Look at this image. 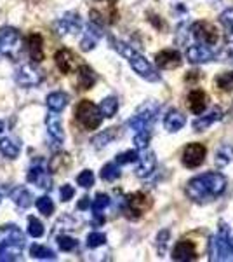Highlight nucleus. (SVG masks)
<instances>
[{
    "instance_id": "obj_1",
    "label": "nucleus",
    "mask_w": 233,
    "mask_h": 262,
    "mask_svg": "<svg viewBox=\"0 0 233 262\" xmlns=\"http://www.w3.org/2000/svg\"><path fill=\"white\" fill-rule=\"evenodd\" d=\"M226 189V179L218 171H209L198 175L188 182L186 196L195 203H209L219 198Z\"/></svg>"
},
{
    "instance_id": "obj_2",
    "label": "nucleus",
    "mask_w": 233,
    "mask_h": 262,
    "mask_svg": "<svg viewBox=\"0 0 233 262\" xmlns=\"http://www.w3.org/2000/svg\"><path fill=\"white\" fill-rule=\"evenodd\" d=\"M112 44H113V48H115L118 53L129 61L131 69L136 72L139 77L146 79V81H150V82L160 81V75H159V72L153 69V65H151L143 54H139L133 46L125 44V42H120V40H112Z\"/></svg>"
},
{
    "instance_id": "obj_3",
    "label": "nucleus",
    "mask_w": 233,
    "mask_h": 262,
    "mask_svg": "<svg viewBox=\"0 0 233 262\" xmlns=\"http://www.w3.org/2000/svg\"><path fill=\"white\" fill-rule=\"evenodd\" d=\"M230 229L221 224V229L209 242V260L211 262H228L233 260V247L230 243Z\"/></svg>"
},
{
    "instance_id": "obj_4",
    "label": "nucleus",
    "mask_w": 233,
    "mask_h": 262,
    "mask_svg": "<svg viewBox=\"0 0 233 262\" xmlns=\"http://www.w3.org/2000/svg\"><path fill=\"white\" fill-rule=\"evenodd\" d=\"M103 117L101 108L89 100H82L75 108V119L86 129H97L103 122Z\"/></svg>"
},
{
    "instance_id": "obj_5",
    "label": "nucleus",
    "mask_w": 233,
    "mask_h": 262,
    "mask_svg": "<svg viewBox=\"0 0 233 262\" xmlns=\"http://www.w3.org/2000/svg\"><path fill=\"white\" fill-rule=\"evenodd\" d=\"M7 229L11 231V236L0 245V262L18 260L24 247V236L21 234V231L16 229L14 226H7Z\"/></svg>"
},
{
    "instance_id": "obj_6",
    "label": "nucleus",
    "mask_w": 233,
    "mask_h": 262,
    "mask_svg": "<svg viewBox=\"0 0 233 262\" xmlns=\"http://www.w3.org/2000/svg\"><path fill=\"white\" fill-rule=\"evenodd\" d=\"M159 111H160V105L157 103V101H146L145 105L139 107L136 116L129 121V126L136 131V133L138 131H146L151 126V122L157 119Z\"/></svg>"
},
{
    "instance_id": "obj_7",
    "label": "nucleus",
    "mask_w": 233,
    "mask_h": 262,
    "mask_svg": "<svg viewBox=\"0 0 233 262\" xmlns=\"http://www.w3.org/2000/svg\"><path fill=\"white\" fill-rule=\"evenodd\" d=\"M192 33L200 44L207 46H216L219 40V33L216 30V27L209 21H197L192 25Z\"/></svg>"
},
{
    "instance_id": "obj_8",
    "label": "nucleus",
    "mask_w": 233,
    "mask_h": 262,
    "mask_svg": "<svg viewBox=\"0 0 233 262\" xmlns=\"http://www.w3.org/2000/svg\"><path fill=\"white\" fill-rule=\"evenodd\" d=\"M127 212H129V217L138 219L141 217L143 213L148 212L151 206V200L150 196L145 192H134L127 198Z\"/></svg>"
},
{
    "instance_id": "obj_9",
    "label": "nucleus",
    "mask_w": 233,
    "mask_h": 262,
    "mask_svg": "<svg viewBox=\"0 0 233 262\" xmlns=\"http://www.w3.org/2000/svg\"><path fill=\"white\" fill-rule=\"evenodd\" d=\"M207 149L202 143H188L183 150V164L186 168H198L205 161Z\"/></svg>"
},
{
    "instance_id": "obj_10",
    "label": "nucleus",
    "mask_w": 233,
    "mask_h": 262,
    "mask_svg": "<svg viewBox=\"0 0 233 262\" xmlns=\"http://www.w3.org/2000/svg\"><path fill=\"white\" fill-rule=\"evenodd\" d=\"M214 58V53L211 49V46L207 44H195V46H190L186 49V60L193 65H198V63H207Z\"/></svg>"
},
{
    "instance_id": "obj_11",
    "label": "nucleus",
    "mask_w": 233,
    "mask_h": 262,
    "mask_svg": "<svg viewBox=\"0 0 233 262\" xmlns=\"http://www.w3.org/2000/svg\"><path fill=\"white\" fill-rule=\"evenodd\" d=\"M155 63L162 70H172L181 67L183 60H181V54L176 49H164L155 56Z\"/></svg>"
},
{
    "instance_id": "obj_12",
    "label": "nucleus",
    "mask_w": 233,
    "mask_h": 262,
    "mask_svg": "<svg viewBox=\"0 0 233 262\" xmlns=\"http://www.w3.org/2000/svg\"><path fill=\"white\" fill-rule=\"evenodd\" d=\"M197 259H198V253L193 242L181 239V242L176 243L174 250H172V260L186 262V260H197Z\"/></svg>"
},
{
    "instance_id": "obj_13",
    "label": "nucleus",
    "mask_w": 233,
    "mask_h": 262,
    "mask_svg": "<svg viewBox=\"0 0 233 262\" xmlns=\"http://www.w3.org/2000/svg\"><path fill=\"white\" fill-rule=\"evenodd\" d=\"M14 77H16V82H18L19 86H24V88L37 86V84H40V81H42L40 72H37L33 67H30V65L19 67V69L16 70Z\"/></svg>"
},
{
    "instance_id": "obj_14",
    "label": "nucleus",
    "mask_w": 233,
    "mask_h": 262,
    "mask_svg": "<svg viewBox=\"0 0 233 262\" xmlns=\"http://www.w3.org/2000/svg\"><path fill=\"white\" fill-rule=\"evenodd\" d=\"M138 161H139V164L136 168V177H139V179H146V177H150L151 173H153L155 166H157V158L151 150L143 152V154L139 156Z\"/></svg>"
},
{
    "instance_id": "obj_15",
    "label": "nucleus",
    "mask_w": 233,
    "mask_h": 262,
    "mask_svg": "<svg viewBox=\"0 0 233 262\" xmlns=\"http://www.w3.org/2000/svg\"><path fill=\"white\" fill-rule=\"evenodd\" d=\"M54 60H56V65L58 69L63 72V74H70V72L75 70V63H77V56H75L73 53H71L70 49H61L56 53V56H54Z\"/></svg>"
},
{
    "instance_id": "obj_16",
    "label": "nucleus",
    "mask_w": 233,
    "mask_h": 262,
    "mask_svg": "<svg viewBox=\"0 0 233 262\" xmlns=\"http://www.w3.org/2000/svg\"><path fill=\"white\" fill-rule=\"evenodd\" d=\"M186 101H188V108L193 114H202L205 111V105H207V95L202 90H193L188 93L186 96Z\"/></svg>"
},
{
    "instance_id": "obj_17",
    "label": "nucleus",
    "mask_w": 233,
    "mask_h": 262,
    "mask_svg": "<svg viewBox=\"0 0 233 262\" xmlns=\"http://www.w3.org/2000/svg\"><path fill=\"white\" fill-rule=\"evenodd\" d=\"M58 33L59 35H65V33H79L80 28H82V23H80V18L77 14H66L65 18H61V21L56 23Z\"/></svg>"
},
{
    "instance_id": "obj_18",
    "label": "nucleus",
    "mask_w": 233,
    "mask_h": 262,
    "mask_svg": "<svg viewBox=\"0 0 233 262\" xmlns=\"http://www.w3.org/2000/svg\"><path fill=\"white\" fill-rule=\"evenodd\" d=\"M19 40V33L16 28L4 27L0 28V53H7L16 46V42Z\"/></svg>"
},
{
    "instance_id": "obj_19",
    "label": "nucleus",
    "mask_w": 233,
    "mask_h": 262,
    "mask_svg": "<svg viewBox=\"0 0 233 262\" xmlns=\"http://www.w3.org/2000/svg\"><path fill=\"white\" fill-rule=\"evenodd\" d=\"M45 124H47V131L49 135L54 138L56 142L63 143L65 140V131H63V124H61V119L50 111V114H47V117H45Z\"/></svg>"
},
{
    "instance_id": "obj_20",
    "label": "nucleus",
    "mask_w": 233,
    "mask_h": 262,
    "mask_svg": "<svg viewBox=\"0 0 233 262\" xmlns=\"http://www.w3.org/2000/svg\"><path fill=\"white\" fill-rule=\"evenodd\" d=\"M28 51H30V56L35 63H40L44 60V40L39 33H32L28 37Z\"/></svg>"
},
{
    "instance_id": "obj_21",
    "label": "nucleus",
    "mask_w": 233,
    "mask_h": 262,
    "mask_svg": "<svg viewBox=\"0 0 233 262\" xmlns=\"http://www.w3.org/2000/svg\"><path fill=\"white\" fill-rule=\"evenodd\" d=\"M77 82H79L80 90H91V88L96 84L94 70L87 65H80L77 69Z\"/></svg>"
},
{
    "instance_id": "obj_22",
    "label": "nucleus",
    "mask_w": 233,
    "mask_h": 262,
    "mask_svg": "<svg viewBox=\"0 0 233 262\" xmlns=\"http://www.w3.org/2000/svg\"><path fill=\"white\" fill-rule=\"evenodd\" d=\"M185 124H186V117L181 112H177V111H169L167 116L164 117L165 129L171 131V133H176V131H179Z\"/></svg>"
},
{
    "instance_id": "obj_23",
    "label": "nucleus",
    "mask_w": 233,
    "mask_h": 262,
    "mask_svg": "<svg viewBox=\"0 0 233 262\" xmlns=\"http://www.w3.org/2000/svg\"><path fill=\"white\" fill-rule=\"evenodd\" d=\"M28 182L35 184L37 187H40V189H50V184H53L47 171H44L40 166H35L28 171Z\"/></svg>"
},
{
    "instance_id": "obj_24",
    "label": "nucleus",
    "mask_w": 233,
    "mask_h": 262,
    "mask_svg": "<svg viewBox=\"0 0 233 262\" xmlns=\"http://www.w3.org/2000/svg\"><path fill=\"white\" fill-rule=\"evenodd\" d=\"M221 117H223L221 108H213L207 116L200 117V119H197L193 122V129L195 131H204V129L209 128L211 124H214L216 121H221Z\"/></svg>"
},
{
    "instance_id": "obj_25",
    "label": "nucleus",
    "mask_w": 233,
    "mask_h": 262,
    "mask_svg": "<svg viewBox=\"0 0 233 262\" xmlns=\"http://www.w3.org/2000/svg\"><path fill=\"white\" fill-rule=\"evenodd\" d=\"M70 156L66 152H58L50 158L49 161V170L53 173H65L70 166Z\"/></svg>"
},
{
    "instance_id": "obj_26",
    "label": "nucleus",
    "mask_w": 233,
    "mask_h": 262,
    "mask_svg": "<svg viewBox=\"0 0 233 262\" xmlns=\"http://www.w3.org/2000/svg\"><path fill=\"white\" fill-rule=\"evenodd\" d=\"M19 150H21L19 142H14L12 138H2V140H0V152H2L7 159H16L19 156Z\"/></svg>"
},
{
    "instance_id": "obj_27",
    "label": "nucleus",
    "mask_w": 233,
    "mask_h": 262,
    "mask_svg": "<svg viewBox=\"0 0 233 262\" xmlns=\"http://www.w3.org/2000/svg\"><path fill=\"white\" fill-rule=\"evenodd\" d=\"M45 101H47L49 111L61 112L63 108L66 107V103H68V96H66L65 93H61V91H56V93H50Z\"/></svg>"
},
{
    "instance_id": "obj_28",
    "label": "nucleus",
    "mask_w": 233,
    "mask_h": 262,
    "mask_svg": "<svg viewBox=\"0 0 233 262\" xmlns=\"http://www.w3.org/2000/svg\"><path fill=\"white\" fill-rule=\"evenodd\" d=\"M101 28L99 27H94V25H91L89 27V30H87V35L84 37V40L80 42V49L82 51H91V49H94V46H96V42L97 39L101 37Z\"/></svg>"
},
{
    "instance_id": "obj_29",
    "label": "nucleus",
    "mask_w": 233,
    "mask_h": 262,
    "mask_svg": "<svg viewBox=\"0 0 233 262\" xmlns=\"http://www.w3.org/2000/svg\"><path fill=\"white\" fill-rule=\"evenodd\" d=\"M11 200L14 201L18 206H21V208H28V206H32V203H33L32 194L23 187L14 189V191L11 192Z\"/></svg>"
},
{
    "instance_id": "obj_30",
    "label": "nucleus",
    "mask_w": 233,
    "mask_h": 262,
    "mask_svg": "<svg viewBox=\"0 0 233 262\" xmlns=\"http://www.w3.org/2000/svg\"><path fill=\"white\" fill-rule=\"evenodd\" d=\"M117 137H118V128H110V129H105L103 133L96 135V137L92 138V143H94L96 149H101V147L108 145L110 142L115 140Z\"/></svg>"
},
{
    "instance_id": "obj_31",
    "label": "nucleus",
    "mask_w": 233,
    "mask_h": 262,
    "mask_svg": "<svg viewBox=\"0 0 233 262\" xmlns=\"http://www.w3.org/2000/svg\"><path fill=\"white\" fill-rule=\"evenodd\" d=\"M231 159H233V145L224 143V145H221L218 150H216L214 163L218 164L219 168H223V166H226L228 163H231Z\"/></svg>"
},
{
    "instance_id": "obj_32",
    "label": "nucleus",
    "mask_w": 233,
    "mask_h": 262,
    "mask_svg": "<svg viewBox=\"0 0 233 262\" xmlns=\"http://www.w3.org/2000/svg\"><path fill=\"white\" fill-rule=\"evenodd\" d=\"M30 253H32V257L40 259V260H54L56 259V253L50 250V248L44 247V245H33V247L30 248Z\"/></svg>"
},
{
    "instance_id": "obj_33",
    "label": "nucleus",
    "mask_w": 233,
    "mask_h": 262,
    "mask_svg": "<svg viewBox=\"0 0 233 262\" xmlns=\"http://www.w3.org/2000/svg\"><path fill=\"white\" fill-rule=\"evenodd\" d=\"M99 108H101V112H103L105 117H113L118 111V100L115 98V96H108V98H105L103 101H101Z\"/></svg>"
},
{
    "instance_id": "obj_34",
    "label": "nucleus",
    "mask_w": 233,
    "mask_h": 262,
    "mask_svg": "<svg viewBox=\"0 0 233 262\" xmlns=\"http://www.w3.org/2000/svg\"><path fill=\"white\" fill-rule=\"evenodd\" d=\"M120 177V168H118V163H108L103 166L101 170V179L107 182H113Z\"/></svg>"
},
{
    "instance_id": "obj_35",
    "label": "nucleus",
    "mask_w": 233,
    "mask_h": 262,
    "mask_svg": "<svg viewBox=\"0 0 233 262\" xmlns=\"http://www.w3.org/2000/svg\"><path fill=\"white\" fill-rule=\"evenodd\" d=\"M35 206H37V210H39L42 215H45V217L53 215V212H54V203H53V200H50L49 196L39 198V200L35 201Z\"/></svg>"
},
{
    "instance_id": "obj_36",
    "label": "nucleus",
    "mask_w": 233,
    "mask_h": 262,
    "mask_svg": "<svg viewBox=\"0 0 233 262\" xmlns=\"http://www.w3.org/2000/svg\"><path fill=\"white\" fill-rule=\"evenodd\" d=\"M108 206H110V198L107 196V194H97L91 203L92 213H101L103 210H107Z\"/></svg>"
},
{
    "instance_id": "obj_37",
    "label": "nucleus",
    "mask_w": 233,
    "mask_h": 262,
    "mask_svg": "<svg viewBox=\"0 0 233 262\" xmlns=\"http://www.w3.org/2000/svg\"><path fill=\"white\" fill-rule=\"evenodd\" d=\"M216 84H218L219 90L230 91L233 90V72H224V74L216 77Z\"/></svg>"
},
{
    "instance_id": "obj_38",
    "label": "nucleus",
    "mask_w": 233,
    "mask_h": 262,
    "mask_svg": "<svg viewBox=\"0 0 233 262\" xmlns=\"http://www.w3.org/2000/svg\"><path fill=\"white\" fill-rule=\"evenodd\" d=\"M28 234L32 236V238H40V236L44 234V226H42V222L33 217H30L28 219Z\"/></svg>"
},
{
    "instance_id": "obj_39",
    "label": "nucleus",
    "mask_w": 233,
    "mask_h": 262,
    "mask_svg": "<svg viewBox=\"0 0 233 262\" xmlns=\"http://www.w3.org/2000/svg\"><path fill=\"white\" fill-rule=\"evenodd\" d=\"M77 184L80 185V187H84V189L92 187V185H94V173H92L91 170H84L77 177Z\"/></svg>"
},
{
    "instance_id": "obj_40",
    "label": "nucleus",
    "mask_w": 233,
    "mask_h": 262,
    "mask_svg": "<svg viewBox=\"0 0 233 262\" xmlns=\"http://www.w3.org/2000/svg\"><path fill=\"white\" fill-rule=\"evenodd\" d=\"M148 143H150V131H138L136 135H134V145H136L138 150H143L148 147Z\"/></svg>"
},
{
    "instance_id": "obj_41",
    "label": "nucleus",
    "mask_w": 233,
    "mask_h": 262,
    "mask_svg": "<svg viewBox=\"0 0 233 262\" xmlns=\"http://www.w3.org/2000/svg\"><path fill=\"white\" fill-rule=\"evenodd\" d=\"M105 243H107V236H105L103 232H91V234L87 236V247L89 248H97Z\"/></svg>"
},
{
    "instance_id": "obj_42",
    "label": "nucleus",
    "mask_w": 233,
    "mask_h": 262,
    "mask_svg": "<svg viewBox=\"0 0 233 262\" xmlns=\"http://www.w3.org/2000/svg\"><path fill=\"white\" fill-rule=\"evenodd\" d=\"M77 239L70 238V236H59L58 238V247L61 248L63 252H71L73 248H77Z\"/></svg>"
},
{
    "instance_id": "obj_43",
    "label": "nucleus",
    "mask_w": 233,
    "mask_h": 262,
    "mask_svg": "<svg viewBox=\"0 0 233 262\" xmlns=\"http://www.w3.org/2000/svg\"><path fill=\"white\" fill-rule=\"evenodd\" d=\"M169 234H171L169 229H164L157 234V248H159L160 255H164L165 253V248H167V243H169Z\"/></svg>"
},
{
    "instance_id": "obj_44",
    "label": "nucleus",
    "mask_w": 233,
    "mask_h": 262,
    "mask_svg": "<svg viewBox=\"0 0 233 262\" xmlns=\"http://www.w3.org/2000/svg\"><path fill=\"white\" fill-rule=\"evenodd\" d=\"M139 159V154L138 150H127V152H122V154L117 156V163L118 164H129V163H134Z\"/></svg>"
},
{
    "instance_id": "obj_45",
    "label": "nucleus",
    "mask_w": 233,
    "mask_h": 262,
    "mask_svg": "<svg viewBox=\"0 0 233 262\" xmlns=\"http://www.w3.org/2000/svg\"><path fill=\"white\" fill-rule=\"evenodd\" d=\"M219 23H221L226 30H233V7L221 12V16H219Z\"/></svg>"
},
{
    "instance_id": "obj_46",
    "label": "nucleus",
    "mask_w": 233,
    "mask_h": 262,
    "mask_svg": "<svg viewBox=\"0 0 233 262\" xmlns=\"http://www.w3.org/2000/svg\"><path fill=\"white\" fill-rule=\"evenodd\" d=\"M75 194V189L71 187V185H61V189H59V198H61V201H70L71 198H73Z\"/></svg>"
},
{
    "instance_id": "obj_47",
    "label": "nucleus",
    "mask_w": 233,
    "mask_h": 262,
    "mask_svg": "<svg viewBox=\"0 0 233 262\" xmlns=\"http://www.w3.org/2000/svg\"><path fill=\"white\" fill-rule=\"evenodd\" d=\"M86 208H89V198L84 196L82 201L79 203V210H86Z\"/></svg>"
},
{
    "instance_id": "obj_48",
    "label": "nucleus",
    "mask_w": 233,
    "mask_h": 262,
    "mask_svg": "<svg viewBox=\"0 0 233 262\" xmlns=\"http://www.w3.org/2000/svg\"><path fill=\"white\" fill-rule=\"evenodd\" d=\"M91 14H92V16H97V12H96V11H92ZM92 23H101V21L97 19V18H92Z\"/></svg>"
},
{
    "instance_id": "obj_49",
    "label": "nucleus",
    "mask_w": 233,
    "mask_h": 262,
    "mask_svg": "<svg viewBox=\"0 0 233 262\" xmlns=\"http://www.w3.org/2000/svg\"><path fill=\"white\" fill-rule=\"evenodd\" d=\"M228 238H230V243H231V247H233V232L230 231V234H228Z\"/></svg>"
},
{
    "instance_id": "obj_50",
    "label": "nucleus",
    "mask_w": 233,
    "mask_h": 262,
    "mask_svg": "<svg viewBox=\"0 0 233 262\" xmlns=\"http://www.w3.org/2000/svg\"><path fill=\"white\" fill-rule=\"evenodd\" d=\"M2 131H4V122L0 121V133H2Z\"/></svg>"
},
{
    "instance_id": "obj_51",
    "label": "nucleus",
    "mask_w": 233,
    "mask_h": 262,
    "mask_svg": "<svg viewBox=\"0 0 233 262\" xmlns=\"http://www.w3.org/2000/svg\"><path fill=\"white\" fill-rule=\"evenodd\" d=\"M228 35H230L231 39H233V30H230V32H228Z\"/></svg>"
},
{
    "instance_id": "obj_52",
    "label": "nucleus",
    "mask_w": 233,
    "mask_h": 262,
    "mask_svg": "<svg viewBox=\"0 0 233 262\" xmlns=\"http://www.w3.org/2000/svg\"><path fill=\"white\" fill-rule=\"evenodd\" d=\"M0 201H2V196H0Z\"/></svg>"
}]
</instances>
